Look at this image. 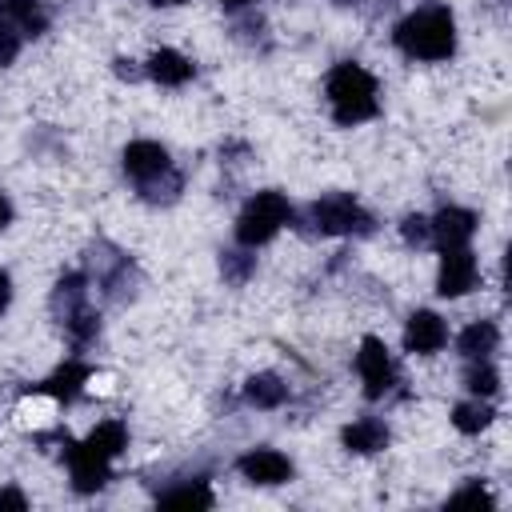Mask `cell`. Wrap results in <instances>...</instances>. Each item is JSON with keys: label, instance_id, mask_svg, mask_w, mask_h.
<instances>
[{"label": "cell", "instance_id": "obj_18", "mask_svg": "<svg viewBox=\"0 0 512 512\" xmlns=\"http://www.w3.org/2000/svg\"><path fill=\"white\" fill-rule=\"evenodd\" d=\"M496 384H500V376H496V368H492L488 360H472V364H468V372H464V388H468L472 396H492Z\"/></svg>", "mask_w": 512, "mask_h": 512}, {"label": "cell", "instance_id": "obj_28", "mask_svg": "<svg viewBox=\"0 0 512 512\" xmlns=\"http://www.w3.org/2000/svg\"><path fill=\"white\" fill-rule=\"evenodd\" d=\"M220 4H224V8H244L248 0H220Z\"/></svg>", "mask_w": 512, "mask_h": 512}, {"label": "cell", "instance_id": "obj_7", "mask_svg": "<svg viewBox=\"0 0 512 512\" xmlns=\"http://www.w3.org/2000/svg\"><path fill=\"white\" fill-rule=\"evenodd\" d=\"M476 232V216L468 208H440L432 220H428V240L448 252V248H464Z\"/></svg>", "mask_w": 512, "mask_h": 512}, {"label": "cell", "instance_id": "obj_25", "mask_svg": "<svg viewBox=\"0 0 512 512\" xmlns=\"http://www.w3.org/2000/svg\"><path fill=\"white\" fill-rule=\"evenodd\" d=\"M0 508H28V500H24L16 488H4V492H0Z\"/></svg>", "mask_w": 512, "mask_h": 512}, {"label": "cell", "instance_id": "obj_21", "mask_svg": "<svg viewBox=\"0 0 512 512\" xmlns=\"http://www.w3.org/2000/svg\"><path fill=\"white\" fill-rule=\"evenodd\" d=\"M16 52H20V28H12V24H4V20H0V68H4V64H12V60H16Z\"/></svg>", "mask_w": 512, "mask_h": 512}, {"label": "cell", "instance_id": "obj_27", "mask_svg": "<svg viewBox=\"0 0 512 512\" xmlns=\"http://www.w3.org/2000/svg\"><path fill=\"white\" fill-rule=\"evenodd\" d=\"M8 220H12V204H8V196L0 192V228H4Z\"/></svg>", "mask_w": 512, "mask_h": 512}, {"label": "cell", "instance_id": "obj_22", "mask_svg": "<svg viewBox=\"0 0 512 512\" xmlns=\"http://www.w3.org/2000/svg\"><path fill=\"white\" fill-rule=\"evenodd\" d=\"M224 272H228V280H236V284H240V280H244V276L252 272V256L228 252V256H224Z\"/></svg>", "mask_w": 512, "mask_h": 512}, {"label": "cell", "instance_id": "obj_8", "mask_svg": "<svg viewBox=\"0 0 512 512\" xmlns=\"http://www.w3.org/2000/svg\"><path fill=\"white\" fill-rule=\"evenodd\" d=\"M476 276H480L476 256H472L468 248H448L444 260H440V280H436V288H440V296H464V292L476 288Z\"/></svg>", "mask_w": 512, "mask_h": 512}, {"label": "cell", "instance_id": "obj_20", "mask_svg": "<svg viewBox=\"0 0 512 512\" xmlns=\"http://www.w3.org/2000/svg\"><path fill=\"white\" fill-rule=\"evenodd\" d=\"M160 504H168V508H208L212 504V492H208L204 480H196V484H184V488L160 496Z\"/></svg>", "mask_w": 512, "mask_h": 512}, {"label": "cell", "instance_id": "obj_4", "mask_svg": "<svg viewBox=\"0 0 512 512\" xmlns=\"http://www.w3.org/2000/svg\"><path fill=\"white\" fill-rule=\"evenodd\" d=\"M312 224L316 232H328V236H344V232H368L372 228V216L344 192L336 196H324L312 204Z\"/></svg>", "mask_w": 512, "mask_h": 512}, {"label": "cell", "instance_id": "obj_1", "mask_svg": "<svg viewBox=\"0 0 512 512\" xmlns=\"http://www.w3.org/2000/svg\"><path fill=\"white\" fill-rule=\"evenodd\" d=\"M396 48L416 56V60H444L452 56L456 48V24H452V12L432 4V8H420L412 16H404L392 32Z\"/></svg>", "mask_w": 512, "mask_h": 512}, {"label": "cell", "instance_id": "obj_3", "mask_svg": "<svg viewBox=\"0 0 512 512\" xmlns=\"http://www.w3.org/2000/svg\"><path fill=\"white\" fill-rule=\"evenodd\" d=\"M288 220H292V204H288L280 192H256V196L244 204L240 220H236V240H240L244 248L268 244Z\"/></svg>", "mask_w": 512, "mask_h": 512}, {"label": "cell", "instance_id": "obj_5", "mask_svg": "<svg viewBox=\"0 0 512 512\" xmlns=\"http://www.w3.org/2000/svg\"><path fill=\"white\" fill-rule=\"evenodd\" d=\"M124 172H128L140 188H152L160 176L172 172V164H168V152H164L156 140H132V144L124 148Z\"/></svg>", "mask_w": 512, "mask_h": 512}, {"label": "cell", "instance_id": "obj_17", "mask_svg": "<svg viewBox=\"0 0 512 512\" xmlns=\"http://www.w3.org/2000/svg\"><path fill=\"white\" fill-rule=\"evenodd\" d=\"M88 380V368L84 364H64L60 372H52L44 384H40V392H48V396H60V400H72L76 392H80V384Z\"/></svg>", "mask_w": 512, "mask_h": 512}, {"label": "cell", "instance_id": "obj_26", "mask_svg": "<svg viewBox=\"0 0 512 512\" xmlns=\"http://www.w3.org/2000/svg\"><path fill=\"white\" fill-rule=\"evenodd\" d=\"M8 300H12V280H8V272H0V312L8 308Z\"/></svg>", "mask_w": 512, "mask_h": 512}, {"label": "cell", "instance_id": "obj_2", "mask_svg": "<svg viewBox=\"0 0 512 512\" xmlns=\"http://www.w3.org/2000/svg\"><path fill=\"white\" fill-rule=\"evenodd\" d=\"M324 92H328V104H332L336 124H360V120L376 116V80H372L368 68H360L352 60L348 64H336L328 72Z\"/></svg>", "mask_w": 512, "mask_h": 512}, {"label": "cell", "instance_id": "obj_13", "mask_svg": "<svg viewBox=\"0 0 512 512\" xmlns=\"http://www.w3.org/2000/svg\"><path fill=\"white\" fill-rule=\"evenodd\" d=\"M496 340H500L496 324H492V320H476V324H468V328L460 332L456 348H460L468 360H488V356L496 352Z\"/></svg>", "mask_w": 512, "mask_h": 512}, {"label": "cell", "instance_id": "obj_6", "mask_svg": "<svg viewBox=\"0 0 512 512\" xmlns=\"http://www.w3.org/2000/svg\"><path fill=\"white\" fill-rule=\"evenodd\" d=\"M356 368H360V380H364L368 400H380L388 392V384H392V360H388L384 340L364 336L360 340V352H356Z\"/></svg>", "mask_w": 512, "mask_h": 512}, {"label": "cell", "instance_id": "obj_23", "mask_svg": "<svg viewBox=\"0 0 512 512\" xmlns=\"http://www.w3.org/2000/svg\"><path fill=\"white\" fill-rule=\"evenodd\" d=\"M404 240L408 244H424L428 240V220L424 216H408L404 220Z\"/></svg>", "mask_w": 512, "mask_h": 512}, {"label": "cell", "instance_id": "obj_15", "mask_svg": "<svg viewBox=\"0 0 512 512\" xmlns=\"http://www.w3.org/2000/svg\"><path fill=\"white\" fill-rule=\"evenodd\" d=\"M344 444L352 452H380L388 444V428L380 420H356L344 428Z\"/></svg>", "mask_w": 512, "mask_h": 512}, {"label": "cell", "instance_id": "obj_14", "mask_svg": "<svg viewBox=\"0 0 512 512\" xmlns=\"http://www.w3.org/2000/svg\"><path fill=\"white\" fill-rule=\"evenodd\" d=\"M0 20L28 32V36L44 32V24H48L44 12H40V0H0Z\"/></svg>", "mask_w": 512, "mask_h": 512}, {"label": "cell", "instance_id": "obj_12", "mask_svg": "<svg viewBox=\"0 0 512 512\" xmlns=\"http://www.w3.org/2000/svg\"><path fill=\"white\" fill-rule=\"evenodd\" d=\"M148 76H152L156 84L176 88V84H184V80L192 76V60L180 56V52H172V48H156V52L148 56Z\"/></svg>", "mask_w": 512, "mask_h": 512}, {"label": "cell", "instance_id": "obj_9", "mask_svg": "<svg viewBox=\"0 0 512 512\" xmlns=\"http://www.w3.org/2000/svg\"><path fill=\"white\" fill-rule=\"evenodd\" d=\"M236 468H240V476L252 480V484H284V480L292 476L288 456H280V452H272V448L244 452V456L236 460Z\"/></svg>", "mask_w": 512, "mask_h": 512}, {"label": "cell", "instance_id": "obj_10", "mask_svg": "<svg viewBox=\"0 0 512 512\" xmlns=\"http://www.w3.org/2000/svg\"><path fill=\"white\" fill-rule=\"evenodd\" d=\"M108 464L100 452H92L84 440L80 444H68V468H72V484L76 492H96L104 480H108Z\"/></svg>", "mask_w": 512, "mask_h": 512}, {"label": "cell", "instance_id": "obj_29", "mask_svg": "<svg viewBox=\"0 0 512 512\" xmlns=\"http://www.w3.org/2000/svg\"><path fill=\"white\" fill-rule=\"evenodd\" d=\"M152 4H156V8H160V4H164V8H172V4H184V0H152Z\"/></svg>", "mask_w": 512, "mask_h": 512}, {"label": "cell", "instance_id": "obj_24", "mask_svg": "<svg viewBox=\"0 0 512 512\" xmlns=\"http://www.w3.org/2000/svg\"><path fill=\"white\" fill-rule=\"evenodd\" d=\"M452 504H492V496H488L480 484H468V488H460V492L452 496Z\"/></svg>", "mask_w": 512, "mask_h": 512}, {"label": "cell", "instance_id": "obj_16", "mask_svg": "<svg viewBox=\"0 0 512 512\" xmlns=\"http://www.w3.org/2000/svg\"><path fill=\"white\" fill-rule=\"evenodd\" d=\"M244 396H248V404H256V408H276V404H284L288 388L280 384V376L260 372V376H252V380L244 384Z\"/></svg>", "mask_w": 512, "mask_h": 512}, {"label": "cell", "instance_id": "obj_11", "mask_svg": "<svg viewBox=\"0 0 512 512\" xmlns=\"http://www.w3.org/2000/svg\"><path fill=\"white\" fill-rule=\"evenodd\" d=\"M448 340V328L436 312H412L408 316V328H404V348L408 352H440Z\"/></svg>", "mask_w": 512, "mask_h": 512}, {"label": "cell", "instance_id": "obj_19", "mask_svg": "<svg viewBox=\"0 0 512 512\" xmlns=\"http://www.w3.org/2000/svg\"><path fill=\"white\" fill-rule=\"evenodd\" d=\"M492 408L488 404H480V400H472V404H456V412H452V424L460 428V432H480V428H488L492 424Z\"/></svg>", "mask_w": 512, "mask_h": 512}]
</instances>
